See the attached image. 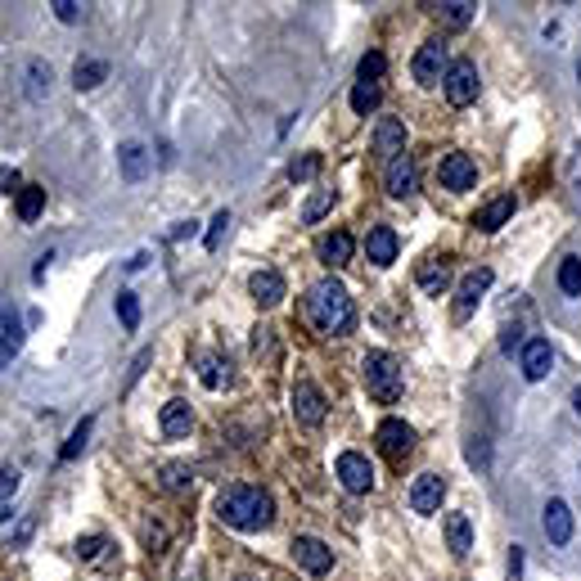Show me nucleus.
<instances>
[{"mask_svg":"<svg viewBox=\"0 0 581 581\" xmlns=\"http://www.w3.org/2000/svg\"><path fill=\"white\" fill-rule=\"evenodd\" d=\"M307 320H311L320 334H334V338H338V334H352L356 307H352L343 280L325 275L320 284H311V293H307Z\"/></svg>","mask_w":581,"mask_h":581,"instance_id":"obj_1","label":"nucleus"},{"mask_svg":"<svg viewBox=\"0 0 581 581\" xmlns=\"http://www.w3.org/2000/svg\"><path fill=\"white\" fill-rule=\"evenodd\" d=\"M217 514L226 528H239V532H262L271 519H275V505L262 487H226L217 496Z\"/></svg>","mask_w":581,"mask_h":581,"instance_id":"obj_2","label":"nucleus"},{"mask_svg":"<svg viewBox=\"0 0 581 581\" xmlns=\"http://www.w3.org/2000/svg\"><path fill=\"white\" fill-rule=\"evenodd\" d=\"M361 374H365V388H370L374 401L392 406V401L401 397V365H397V356H388V352H365Z\"/></svg>","mask_w":581,"mask_h":581,"instance_id":"obj_3","label":"nucleus"},{"mask_svg":"<svg viewBox=\"0 0 581 581\" xmlns=\"http://www.w3.org/2000/svg\"><path fill=\"white\" fill-rule=\"evenodd\" d=\"M447 72H451L447 45H442V41L420 45V54H415V81H420V86H442V81H447Z\"/></svg>","mask_w":581,"mask_h":581,"instance_id":"obj_4","label":"nucleus"},{"mask_svg":"<svg viewBox=\"0 0 581 581\" xmlns=\"http://www.w3.org/2000/svg\"><path fill=\"white\" fill-rule=\"evenodd\" d=\"M442 86H447V99H451L456 108H469V104L478 99V68H474L469 59H456Z\"/></svg>","mask_w":581,"mask_h":581,"instance_id":"obj_5","label":"nucleus"},{"mask_svg":"<svg viewBox=\"0 0 581 581\" xmlns=\"http://www.w3.org/2000/svg\"><path fill=\"white\" fill-rule=\"evenodd\" d=\"M334 474H338V483H343L352 496H365V492L374 487V469H370V460H365V456H356V451H343Z\"/></svg>","mask_w":581,"mask_h":581,"instance_id":"obj_6","label":"nucleus"},{"mask_svg":"<svg viewBox=\"0 0 581 581\" xmlns=\"http://www.w3.org/2000/svg\"><path fill=\"white\" fill-rule=\"evenodd\" d=\"M438 176H442V185H447V189H456V194H465V189H474V185H478V167H474V158H469V153H447V158H442V167H438Z\"/></svg>","mask_w":581,"mask_h":581,"instance_id":"obj_7","label":"nucleus"},{"mask_svg":"<svg viewBox=\"0 0 581 581\" xmlns=\"http://www.w3.org/2000/svg\"><path fill=\"white\" fill-rule=\"evenodd\" d=\"M383 185H388V194H392V198H410V194L420 189L415 158H410V153H397V158L388 162V171H383Z\"/></svg>","mask_w":581,"mask_h":581,"instance_id":"obj_8","label":"nucleus"},{"mask_svg":"<svg viewBox=\"0 0 581 581\" xmlns=\"http://www.w3.org/2000/svg\"><path fill=\"white\" fill-rule=\"evenodd\" d=\"M293 559H298L311 577H325V573L334 568V550H329L325 541H316V537H293Z\"/></svg>","mask_w":581,"mask_h":581,"instance_id":"obj_9","label":"nucleus"},{"mask_svg":"<svg viewBox=\"0 0 581 581\" xmlns=\"http://www.w3.org/2000/svg\"><path fill=\"white\" fill-rule=\"evenodd\" d=\"M293 420L307 424V429H316V424L325 420V392H320L316 383H307V379L293 388Z\"/></svg>","mask_w":581,"mask_h":581,"instance_id":"obj_10","label":"nucleus"},{"mask_svg":"<svg viewBox=\"0 0 581 581\" xmlns=\"http://www.w3.org/2000/svg\"><path fill=\"white\" fill-rule=\"evenodd\" d=\"M442 501H447V483L438 474H420L415 487H410V510L415 514H438Z\"/></svg>","mask_w":581,"mask_h":581,"instance_id":"obj_11","label":"nucleus"},{"mask_svg":"<svg viewBox=\"0 0 581 581\" xmlns=\"http://www.w3.org/2000/svg\"><path fill=\"white\" fill-rule=\"evenodd\" d=\"M550 365H555L550 343H546V338H528V343H523V379L541 383V379L550 374Z\"/></svg>","mask_w":581,"mask_h":581,"instance_id":"obj_12","label":"nucleus"},{"mask_svg":"<svg viewBox=\"0 0 581 581\" xmlns=\"http://www.w3.org/2000/svg\"><path fill=\"white\" fill-rule=\"evenodd\" d=\"M379 447H383L392 460H401V456H410V447H415V429L401 424V420H383V424H379Z\"/></svg>","mask_w":581,"mask_h":581,"instance_id":"obj_13","label":"nucleus"},{"mask_svg":"<svg viewBox=\"0 0 581 581\" xmlns=\"http://www.w3.org/2000/svg\"><path fill=\"white\" fill-rule=\"evenodd\" d=\"M117 167H122V180H144L149 176V149L140 144V140H126V144H117Z\"/></svg>","mask_w":581,"mask_h":581,"instance_id":"obj_14","label":"nucleus"},{"mask_svg":"<svg viewBox=\"0 0 581 581\" xmlns=\"http://www.w3.org/2000/svg\"><path fill=\"white\" fill-rule=\"evenodd\" d=\"M397 248H401V244H397V230H392V226H374V230L365 235V253H370L374 266H392V262H397Z\"/></svg>","mask_w":581,"mask_h":581,"instance_id":"obj_15","label":"nucleus"},{"mask_svg":"<svg viewBox=\"0 0 581 581\" xmlns=\"http://www.w3.org/2000/svg\"><path fill=\"white\" fill-rule=\"evenodd\" d=\"M487 289H492V271H487V266L469 271V275H465V284H460V302H456V316L465 320V316H469V311L478 307V298H483Z\"/></svg>","mask_w":581,"mask_h":581,"instance_id":"obj_16","label":"nucleus"},{"mask_svg":"<svg viewBox=\"0 0 581 581\" xmlns=\"http://www.w3.org/2000/svg\"><path fill=\"white\" fill-rule=\"evenodd\" d=\"M541 523H546V537H550V546H568V541H573V510H568L564 501H550Z\"/></svg>","mask_w":581,"mask_h":581,"instance_id":"obj_17","label":"nucleus"},{"mask_svg":"<svg viewBox=\"0 0 581 581\" xmlns=\"http://www.w3.org/2000/svg\"><path fill=\"white\" fill-rule=\"evenodd\" d=\"M374 153H383V158L406 153V126H401L397 117H383V122L374 126Z\"/></svg>","mask_w":581,"mask_h":581,"instance_id":"obj_18","label":"nucleus"},{"mask_svg":"<svg viewBox=\"0 0 581 581\" xmlns=\"http://www.w3.org/2000/svg\"><path fill=\"white\" fill-rule=\"evenodd\" d=\"M510 217H514V194H501V198H492V203H487V208L474 217V226H478L483 235H496V230H501Z\"/></svg>","mask_w":581,"mask_h":581,"instance_id":"obj_19","label":"nucleus"},{"mask_svg":"<svg viewBox=\"0 0 581 581\" xmlns=\"http://www.w3.org/2000/svg\"><path fill=\"white\" fill-rule=\"evenodd\" d=\"M158 424H162V433H167V438H185V433L194 429V410H189V401H180V397H176V401H167V406H162V415H158Z\"/></svg>","mask_w":581,"mask_h":581,"instance_id":"obj_20","label":"nucleus"},{"mask_svg":"<svg viewBox=\"0 0 581 581\" xmlns=\"http://www.w3.org/2000/svg\"><path fill=\"white\" fill-rule=\"evenodd\" d=\"M447 550H451L456 559H469V550H474L469 514H447Z\"/></svg>","mask_w":581,"mask_h":581,"instance_id":"obj_21","label":"nucleus"},{"mask_svg":"<svg viewBox=\"0 0 581 581\" xmlns=\"http://www.w3.org/2000/svg\"><path fill=\"white\" fill-rule=\"evenodd\" d=\"M415 280H420L424 293H442V289L451 284V262H447V257H429V262H420Z\"/></svg>","mask_w":581,"mask_h":581,"instance_id":"obj_22","label":"nucleus"},{"mask_svg":"<svg viewBox=\"0 0 581 581\" xmlns=\"http://www.w3.org/2000/svg\"><path fill=\"white\" fill-rule=\"evenodd\" d=\"M320 262H325V266H334V271H338V266H347V262H352V235H347V230L325 235V239H320Z\"/></svg>","mask_w":581,"mask_h":581,"instance_id":"obj_23","label":"nucleus"},{"mask_svg":"<svg viewBox=\"0 0 581 581\" xmlns=\"http://www.w3.org/2000/svg\"><path fill=\"white\" fill-rule=\"evenodd\" d=\"M248 289H253V298H257L262 307H275V302L284 298V275H280V271H257V275L248 280Z\"/></svg>","mask_w":581,"mask_h":581,"instance_id":"obj_24","label":"nucleus"},{"mask_svg":"<svg viewBox=\"0 0 581 581\" xmlns=\"http://www.w3.org/2000/svg\"><path fill=\"white\" fill-rule=\"evenodd\" d=\"M198 379H203L208 388H226V383H230V361H226L221 352H203V356H198Z\"/></svg>","mask_w":581,"mask_h":581,"instance_id":"obj_25","label":"nucleus"},{"mask_svg":"<svg viewBox=\"0 0 581 581\" xmlns=\"http://www.w3.org/2000/svg\"><path fill=\"white\" fill-rule=\"evenodd\" d=\"M18 347H23V329H18L14 311L0 302V365H5L9 356H18Z\"/></svg>","mask_w":581,"mask_h":581,"instance_id":"obj_26","label":"nucleus"},{"mask_svg":"<svg viewBox=\"0 0 581 581\" xmlns=\"http://www.w3.org/2000/svg\"><path fill=\"white\" fill-rule=\"evenodd\" d=\"M104 77H108V63L104 59H77V68H72V86L77 90H95Z\"/></svg>","mask_w":581,"mask_h":581,"instance_id":"obj_27","label":"nucleus"},{"mask_svg":"<svg viewBox=\"0 0 581 581\" xmlns=\"http://www.w3.org/2000/svg\"><path fill=\"white\" fill-rule=\"evenodd\" d=\"M45 95H50V63L32 59V63H27V99H32V104H41Z\"/></svg>","mask_w":581,"mask_h":581,"instance_id":"obj_28","label":"nucleus"},{"mask_svg":"<svg viewBox=\"0 0 581 581\" xmlns=\"http://www.w3.org/2000/svg\"><path fill=\"white\" fill-rule=\"evenodd\" d=\"M41 208H45V189H41V185H23V189H18V217H23V221H36Z\"/></svg>","mask_w":581,"mask_h":581,"instance_id":"obj_29","label":"nucleus"},{"mask_svg":"<svg viewBox=\"0 0 581 581\" xmlns=\"http://www.w3.org/2000/svg\"><path fill=\"white\" fill-rule=\"evenodd\" d=\"M379 99H383L379 86H370V81H356V86H352V108H356V113H374Z\"/></svg>","mask_w":581,"mask_h":581,"instance_id":"obj_30","label":"nucleus"},{"mask_svg":"<svg viewBox=\"0 0 581 581\" xmlns=\"http://www.w3.org/2000/svg\"><path fill=\"white\" fill-rule=\"evenodd\" d=\"M329 208H334V189H316V194L307 198V208H302V221H307V226H316Z\"/></svg>","mask_w":581,"mask_h":581,"instance_id":"obj_31","label":"nucleus"},{"mask_svg":"<svg viewBox=\"0 0 581 581\" xmlns=\"http://www.w3.org/2000/svg\"><path fill=\"white\" fill-rule=\"evenodd\" d=\"M113 307H117V320H122L126 329H135V325H140V298H135L131 289H122Z\"/></svg>","mask_w":581,"mask_h":581,"instance_id":"obj_32","label":"nucleus"},{"mask_svg":"<svg viewBox=\"0 0 581 581\" xmlns=\"http://www.w3.org/2000/svg\"><path fill=\"white\" fill-rule=\"evenodd\" d=\"M383 68H388V63H383V54H379V50H370V54L356 63V81H370V86H379Z\"/></svg>","mask_w":581,"mask_h":581,"instance_id":"obj_33","label":"nucleus"},{"mask_svg":"<svg viewBox=\"0 0 581 581\" xmlns=\"http://www.w3.org/2000/svg\"><path fill=\"white\" fill-rule=\"evenodd\" d=\"M559 289H564L568 298L581 293V262L577 257H564V266H559Z\"/></svg>","mask_w":581,"mask_h":581,"instance_id":"obj_34","label":"nucleus"},{"mask_svg":"<svg viewBox=\"0 0 581 581\" xmlns=\"http://www.w3.org/2000/svg\"><path fill=\"white\" fill-rule=\"evenodd\" d=\"M438 18H442V23H451V27H465V23L474 18V5H465V0H451V5H438Z\"/></svg>","mask_w":581,"mask_h":581,"instance_id":"obj_35","label":"nucleus"},{"mask_svg":"<svg viewBox=\"0 0 581 581\" xmlns=\"http://www.w3.org/2000/svg\"><path fill=\"white\" fill-rule=\"evenodd\" d=\"M189 483H194L189 465H162V487H167V492H185Z\"/></svg>","mask_w":581,"mask_h":581,"instance_id":"obj_36","label":"nucleus"},{"mask_svg":"<svg viewBox=\"0 0 581 581\" xmlns=\"http://www.w3.org/2000/svg\"><path fill=\"white\" fill-rule=\"evenodd\" d=\"M14 492H18V469H14V465H5V469H0V519L9 514Z\"/></svg>","mask_w":581,"mask_h":581,"instance_id":"obj_37","label":"nucleus"},{"mask_svg":"<svg viewBox=\"0 0 581 581\" xmlns=\"http://www.w3.org/2000/svg\"><path fill=\"white\" fill-rule=\"evenodd\" d=\"M90 429H95V420H81V424L72 429V438L63 442V451H59V456H63V460H72V456H77V451L86 447V438H90Z\"/></svg>","mask_w":581,"mask_h":581,"instance_id":"obj_38","label":"nucleus"},{"mask_svg":"<svg viewBox=\"0 0 581 581\" xmlns=\"http://www.w3.org/2000/svg\"><path fill=\"white\" fill-rule=\"evenodd\" d=\"M316 171H320V153H307V158H293L289 162V176L293 180H311Z\"/></svg>","mask_w":581,"mask_h":581,"instance_id":"obj_39","label":"nucleus"},{"mask_svg":"<svg viewBox=\"0 0 581 581\" xmlns=\"http://www.w3.org/2000/svg\"><path fill=\"white\" fill-rule=\"evenodd\" d=\"M226 230H230V212L221 208V212L212 217V230H208V239H203V244H208V248L217 253V248H221V239H226Z\"/></svg>","mask_w":581,"mask_h":581,"instance_id":"obj_40","label":"nucleus"},{"mask_svg":"<svg viewBox=\"0 0 581 581\" xmlns=\"http://www.w3.org/2000/svg\"><path fill=\"white\" fill-rule=\"evenodd\" d=\"M50 9L59 14V23H77V18H81V5H77V0H54Z\"/></svg>","mask_w":581,"mask_h":581,"instance_id":"obj_41","label":"nucleus"},{"mask_svg":"<svg viewBox=\"0 0 581 581\" xmlns=\"http://www.w3.org/2000/svg\"><path fill=\"white\" fill-rule=\"evenodd\" d=\"M469 465H474V469H487V442H483V438L469 442Z\"/></svg>","mask_w":581,"mask_h":581,"instance_id":"obj_42","label":"nucleus"},{"mask_svg":"<svg viewBox=\"0 0 581 581\" xmlns=\"http://www.w3.org/2000/svg\"><path fill=\"white\" fill-rule=\"evenodd\" d=\"M99 550H104V537H81V541H77V555H81V559H95Z\"/></svg>","mask_w":581,"mask_h":581,"instance_id":"obj_43","label":"nucleus"},{"mask_svg":"<svg viewBox=\"0 0 581 581\" xmlns=\"http://www.w3.org/2000/svg\"><path fill=\"white\" fill-rule=\"evenodd\" d=\"M162 528H144V546H149V555H162Z\"/></svg>","mask_w":581,"mask_h":581,"instance_id":"obj_44","label":"nucleus"},{"mask_svg":"<svg viewBox=\"0 0 581 581\" xmlns=\"http://www.w3.org/2000/svg\"><path fill=\"white\" fill-rule=\"evenodd\" d=\"M0 189H5V194L18 189V171H14V167H0Z\"/></svg>","mask_w":581,"mask_h":581,"instance_id":"obj_45","label":"nucleus"},{"mask_svg":"<svg viewBox=\"0 0 581 581\" xmlns=\"http://www.w3.org/2000/svg\"><path fill=\"white\" fill-rule=\"evenodd\" d=\"M185 235H194V221H180V226L171 230V239H185Z\"/></svg>","mask_w":581,"mask_h":581,"instance_id":"obj_46","label":"nucleus"},{"mask_svg":"<svg viewBox=\"0 0 581 581\" xmlns=\"http://www.w3.org/2000/svg\"><path fill=\"white\" fill-rule=\"evenodd\" d=\"M573 410H577V415H581V388H577V392H573Z\"/></svg>","mask_w":581,"mask_h":581,"instance_id":"obj_47","label":"nucleus"},{"mask_svg":"<svg viewBox=\"0 0 581 581\" xmlns=\"http://www.w3.org/2000/svg\"><path fill=\"white\" fill-rule=\"evenodd\" d=\"M577 77H581V63H577Z\"/></svg>","mask_w":581,"mask_h":581,"instance_id":"obj_48","label":"nucleus"}]
</instances>
